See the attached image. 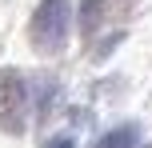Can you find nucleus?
<instances>
[{
  "label": "nucleus",
  "instance_id": "4",
  "mask_svg": "<svg viewBox=\"0 0 152 148\" xmlns=\"http://www.w3.org/2000/svg\"><path fill=\"white\" fill-rule=\"evenodd\" d=\"M108 8H112V0H84L80 4V28L88 32V36L100 28V20L108 16Z\"/></svg>",
  "mask_w": 152,
  "mask_h": 148
},
{
  "label": "nucleus",
  "instance_id": "2",
  "mask_svg": "<svg viewBox=\"0 0 152 148\" xmlns=\"http://www.w3.org/2000/svg\"><path fill=\"white\" fill-rule=\"evenodd\" d=\"M24 124H28V88H24V76L16 68L0 72V128L8 136H20Z\"/></svg>",
  "mask_w": 152,
  "mask_h": 148
},
{
  "label": "nucleus",
  "instance_id": "3",
  "mask_svg": "<svg viewBox=\"0 0 152 148\" xmlns=\"http://www.w3.org/2000/svg\"><path fill=\"white\" fill-rule=\"evenodd\" d=\"M96 148H140V128L136 124H120V128H112V132L100 136Z\"/></svg>",
  "mask_w": 152,
  "mask_h": 148
},
{
  "label": "nucleus",
  "instance_id": "1",
  "mask_svg": "<svg viewBox=\"0 0 152 148\" xmlns=\"http://www.w3.org/2000/svg\"><path fill=\"white\" fill-rule=\"evenodd\" d=\"M68 32H72V4L68 0H40L28 24L32 44L40 52H60L68 44Z\"/></svg>",
  "mask_w": 152,
  "mask_h": 148
},
{
  "label": "nucleus",
  "instance_id": "5",
  "mask_svg": "<svg viewBox=\"0 0 152 148\" xmlns=\"http://www.w3.org/2000/svg\"><path fill=\"white\" fill-rule=\"evenodd\" d=\"M48 148H72V136H56V140L48 144Z\"/></svg>",
  "mask_w": 152,
  "mask_h": 148
}]
</instances>
